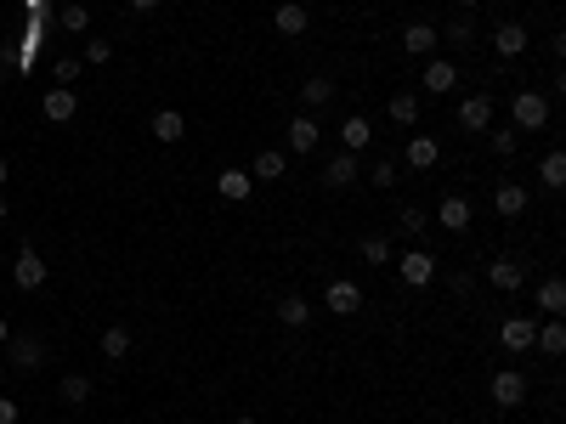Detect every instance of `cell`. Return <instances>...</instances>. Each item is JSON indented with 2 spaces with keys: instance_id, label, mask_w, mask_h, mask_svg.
Here are the masks:
<instances>
[{
  "instance_id": "1",
  "label": "cell",
  "mask_w": 566,
  "mask_h": 424,
  "mask_svg": "<svg viewBox=\"0 0 566 424\" xmlns=\"http://www.w3.org/2000/svg\"><path fill=\"white\" fill-rule=\"evenodd\" d=\"M510 131L515 136H538V131H550V97L543 91H515L510 97Z\"/></svg>"
},
{
  "instance_id": "2",
  "label": "cell",
  "mask_w": 566,
  "mask_h": 424,
  "mask_svg": "<svg viewBox=\"0 0 566 424\" xmlns=\"http://www.w3.org/2000/svg\"><path fill=\"white\" fill-rule=\"evenodd\" d=\"M527 373H521V368H498L493 373V385H487V396L498 401V408H521V401H527Z\"/></svg>"
},
{
  "instance_id": "3",
  "label": "cell",
  "mask_w": 566,
  "mask_h": 424,
  "mask_svg": "<svg viewBox=\"0 0 566 424\" xmlns=\"http://www.w3.org/2000/svg\"><path fill=\"white\" fill-rule=\"evenodd\" d=\"M396 278H403L408 289H425L436 278V254L431 249H408V254H396Z\"/></svg>"
},
{
  "instance_id": "4",
  "label": "cell",
  "mask_w": 566,
  "mask_h": 424,
  "mask_svg": "<svg viewBox=\"0 0 566 424\" xmlns=\"http://www.w3.org/2000/svg\"><path fill=\"white\" fill-rule=\"evenodd\" d=\"M419 85H425L431 97L459 91V62H448V57H425V74H419Z\"/></svg>"
},
{
  "instance_id": "5",
  "label": "cell",
  "mask_w": 566,
  "mask_h": 424,
  "mask_svg": "<svg viewBox=\"0 0 566 424\" xmlns=\"http://www.w3.org/2000/svg\"><path fill=\"white\" fill-rule=\"evenodd\" d=\"M12 283L23 289V294L46 283V261H40V254H34V244H23V249H17V261H12Z\"/></svg>"
},
{
  "instance_id": "6",
  "label": "cell",
  "mask_w": 566,
  "mask_h": 424,
  "mask_svg": "<svg viewBox=\"0 0 566 424\" xmlns=\"http://www.w3.org/2000/svg\"><path fill=\"white\" fill-rule=\"evenodd\" d=\"M459 124H465V131H487L493 124V91H470L459 102Z\"/></svg>"
},
{
  "instance_id": "7",
  "label": "cell",
  "mask_w": 566,
  "mask_h": 424,
  "mask_svg": "<svg viewBox=\"0 0 566 424\" xmlns=\"http://www.w3.org/2000/svg\"><path fill=\"white\" fill-rule=\"evenodd\" d=\"M40 114H46L51 124H69V119L79 114V97H74V85H51V91H46V102H40Z\"/></svg>"
},
{
  "instance_id": "8",
  "label": "cell",
  "mask_w": 566,
  "mask_h": 424,
  "mask_svg": "<svg viewBox=\"0 0 566 424\" xmlns=\"http://www.w3.org/2000/svg\"><path fill=\"white\" fill-rule=\"evenodd\" d=\"M289 153H318V142H323V124L311 119V114H301V119H289Z\"/></svg>"
},
{
  "instance_id": "9",
  "label": "cell",
  "mask_w": 566,
  "mask_h": 424,
  "mask_svg": "<svg viewBox=\"0 0 566 424\" xmlns=\"http://www.w3.org/2000/svg\"><path fill=\"white\" fill-rule=\"evenodd\" d=\"M6 351H12V368H17V373H34L40 363H46V346H40L34 334H17V339H6Z\"/></svg>"
},
{
  "instance_id": "10",
  "label": "cell",
  "mask_w": 566,
  "mask_h": 424,
  "mask_svg": "<svg viewBox=\"0 0 566 424\" xmlns=\"http://www.w3.org/2000/svg\"><path fill=\"white\" fill-rule=\"evenodd\" d=\"M357 176H363V164H357V153H346V147L323 164V187H334V193H340V187H351Z\"/></svg>"
},
{
  "instance_id": "11",
  "label": "cell",
  "mask_w": 566,
  "mask_h": 424,
  "mask_svg": "<svg viewBox=\"0 0 566 424\" xmlns=\"http://www.w3.org/2000/svg\"><path fill=\"white\" fill-rule=\"evenodd\" d=\"M323 306H329L334 317H351V311L363 306V289L351 283V278H334V283H329V294H323Z\"/></svg>"
},
{
  "instance_id": "12",
  "label": "cell",
  "mask_w": 566,
  "mask_h": 424,
  "mask_svg": "<svg viewBox=\"0 0 566 424\" xmlns=\"http://www.w3.org/2000/svg\"><path fill=\"white\" fill-rule=\"evenodd\" d=\"M403 46L413 57H436V51H442V34H436V23H408L403 29Z\"/></svg>"
},
{
  "instance_id": "13",
  "label": "cell",
  "mask_w": 566,
  "mask_h": 424,
  "mask_svg": "<svg viewBox=\"0 0 566 424\" xmlns=\"http://www.w3.org/2000/svg\"><path fill=\"white\" fill-rule=\"evenodd\" d=\"M487 283L498 294H515L521 283H527V266H521V261H487Z\"/></svg>"
},
{
  "instance_id": "14",
  "label": "cell",
  "mask_w": 566,
  "mask_h": 424,
  "mask_svg": "<svg viewBox=\"0 0 566 424\" xmlns=\"http://www.w3.org/2000/svg\"><path fill=\"white\" fill-rule=\"evenodd\" d=\"M533 317H505V328H498V346L505 351H533Z\"/></svg>"
},
{
  "instance_id": "15",
  "label": "cell",
  "mask_w": 566,
  "mask_h": 424,
  "mask_svg": "<svg viewBox=\"0 0 566 424\" xmlns=\"http://www.w3.org/2000/svg\"><path fill=\"white\" fill-rule=\"evenodd\" d=\"M527 40H533L527 23H498V29H493V51H498V57H521V51H527Z\"/></svg>"
},
{
  "instance_id": "16",
  "label": "cell",
  "mask_w": 566,
  "mask_h": 424,
  "mask_svg": "<svg viewBox=\"0 0 566 424\" xmlns=\"http://www.w3.org/2000/svg\"><path fill=\"white\" fill-rule=\"evenodd\" d=\"M249 187H255V176H249V170H221V176H216V193H221L227 204H244Z\"/></svg>"
},
{
  "instance_id": "17",
  "label": "cell",
  "mask_w": 566,
  "mask_h": 424,
  "mask_svg": "<svg viewBox=\"0 0 566 424\" xmlns=\"http://www.w3.org/2000/svg\"><path fill=\"white\" fill-rule=\"evenodd\" d=\"M403 164H408V170H436V164H442V147H436L431 136H413L408 153H403Z\"/></svg>"
},
{
  "instance_id": "18",
  "label": "cell",
  "mask_w": 566,
  "mask_h": 424,
  "mask_svg": "<svg viewBox=\"0 0 566 424\" xmlns=\"http://www.w3.org/2000/svg\"><path fill=\"white\" fill-rule=\"evenodd\" d=\"M148 131H153V142H181V136H187V119H181L176 108H159V114L148 119Z\"/></svg>"
},
{
  "instance_id": "19",
  "label": "cell",
  "mask_w": 566,
  "mask_h": 424,
  "mask_svg": "<svg viewBox=\"0 0 566 424\" xmlns=\"http://www.w3.org/2000/svg\"><path fill=\"white\" fill-rule=\"evenodd\" d=\"M249 176H255V181H283V176H289V159L278 153V147H261V153H255V170H249Z\"/></svg>"
},
{
  "instance_id": "20",
  "label": "cell",
  "mask_w": 566,
  "mask_h": 424,
  "mask_svg": "<svg viewBox=\"0 0 566 424\" xmlns=\"http://www.w3.org/2000/svg\"><path fill=\"white\" fill-rule=\"evenodd\" d=\"M368 142H374V124H368L363 114H351V119L340 124V147H346V153H363Z\"/></svg>"
},
{
  "instance_id": "21",
  "label": "cell",
  "mask_w": 566,
  "mask_h": 424,
  "mask_svg": "<svg viewBox=\"0 0 566 424\" xmlns=\"http://www.w3.org/2000/svg\"><path fill=\"white\" fill-rule=\"evenodd\" d=\"M278 323H283V328H306V323H311L306 294H283V300H278Z\"/></svg>"
},
{
  "instance_id": "22",
  "label": "cell",
  "mask_w": 566,
  "mask_h": 424,
  "mask_svg": "<svg viewBox=\"0 0 566 424\" xmlns=\"http://www.w3.org/2000/svg\"><path fill=\"white\" fill-rule=\"evenodd\" d=\"M357 261L363 266H391V238L385 232H368V238L357 244Z\"/></svg>"
},
{
  "instance_id": "23",
  "label": "cell",
  "mask_w": 566,
  "mask_h": 424,
  "mask_svg": "<svg viewBox=\"0 0 566 424\" xmlns=\"http://www.w3.org/2000/svg\"><path fill=\"white\" fill-rule=\"evenodd\" d=\"M538 181L550 187V193H561V187H566V153H561V147H550V153H543V164H538Z\"/></svg>"
},
{
  "instance_id": "24",
  "label": "cell",
  "mask_w": 566,
  "mask_h": 424,
  "mask_svg": "<svg viewBox=\"0 0 566 424\" xmlns=\"http://www.w3.org/2000/svg\"><path fill=\"white\" fill-rule=\"evenodd\" d=\"M436 216H442V226H448V232H465V226H470V198L448 193V198H442V209H436Z\"/></svg>"
},
{
  "instance_id": "25",
  "label": "cell",
  "mask_w": 566,
  "mask_h": 424,
  "mask_svg": "<svg viewBox=\"0 0 566 424\" xmlns=\"http://www.w3.org/2000/svg\"><path fill=\"white\" fill-rule=\"evenodd\" d=\"M538 311H543V317H561V311H566V283H561V278H543V283H538Z\"/></svg>"
},
{
  "instance_id": "26",
  "label": "cell",
  "mask_w": 566,
  "mask_h": 424,
  "mask_svg": "<svg viewBox=\"0 0 566 424\" xmlns=\"http://www.w3.org/2000/svg\"><path fill=\"white\" fill-rule=\"evenodd\" d=\"M533 346H538L543 356H561V351H566V328H561V317H550V323L533 334Z\"/></svg>"
},
{
  "instance_id": "27",
  "label": "cell",
  "mask_w": 566,
  "mask_h": 424,
  "mask_svg": "<svg viewBox=\"0 0 566 424\" xmlns=\"http://www.w3.org/2000/svg\"><path fill=\"white\" fill-rule=\"evenodd\" d=\"M493 209H498V216H521V209H527V187L505 181V187H498V193H493Z\"/></svg>"
},
{
  "instance_id": "28",
  "label": "cell",
  "mask_w": 566,
  "mask_h": 424,
  "mask_svg": "<svg viewBox=\"0 0 566 424\" xmlns=\"http://www.w3.org/2000/svg\"><path fill=\"white\" fill-rule=\"evenodd\" d=\"M278 34H306V6L301 0H283L278 6Z\"/></svg>"
},
{
  "instance_id": "29",
  "label": "cell",
  "mask_w": 566,
  "mask_h": 424,
  "mask_svg": "<svg viewBox=\"0 0 566 424\" xmlns=\"http://www.w3.org/2000/svg\"><path fill=\"white\" fill-rule=\"evenodd\" d=\"M391 124H419V97L413 91H396L391 97Z\"/></svg>"
},
{
  "instance_id": "30",
  "label": "cell",
  "mask_w": 566,
  "mask_h": 424,
  "mask_svg": "<svg viewBox=\"0 0 566 424\" xmlns=\"http://www.w3.org/2000/svg\"><path fill=\"white\" fill-rule=\"evenodd\" d=\"M301 102H306V108H329V102H334V79H306Z\"/></svg>"
},
{
  "instance_id": "31",
  "label": "cell",
  "mask_w": 566,
  "mask_h": 424,
  "mask_svg": "<svg viewBox=\"0 0 566 424\" xmlns=\"http://www.w3.org/2000/svg\"><path fill=\"white\" fill-rule=\"evenodd\" d=\"M102 356H108V363H125V356H131V334L108 328V334H102Z\"/></svg>"
},
{
  "instance_id": "32",
  "label": "cell",
  "mask_w": 566,
  "mask_h": 424,
  "mask_svg": "<svg viewBox=\"0 0 566 424\" xmlns=\"http://www.w3.org/2000/svg\"><path fill=\"white\" fill-rule=\"evenodd\" d=\"M57 396L69 401V408H79V401L91 396V379H86V373H69V379H62V385H57Z\"/></svg>"
},
{
  "instance_id": "33",
  "label": "cell",
  "mask_w": 566,
  "mask_h": 424,
  "mask_svg": "<svg viewBox=\"0 0 566 424\" xmlns=\"http://www.w3.org/2000/svg\"><path fill=\"white\" fill-rule=\"evenodd\" d=\"M57 23L69 29V34H86L91 29V12L86 6H57Z\"/></svg>"
},
{
  "instance_id": "34",
  "label": "cell",
  "mask_w": 566,
  "mask_h": 424,
  "mask_svg": "<svg viewBox=\"0 0 566 424\" xmlns=\"http://www.w3.org/2000/svg\"><path fill=\"white\" fill-rule=\"evenodd\" d=\"M436 34H442L448 46H470V40H476V23H470V17H453V23H448V29H436Z\"/></svg>"
},
{
  "instance_id": "35",
  "label": "cell",
  "mask_w": 566,
  "mask_h": 424,
  "mask_svg": "<svg viewBox=\"0 0 566 424\" xmlns=\"http://www.w3.org/2000/svg\"><path fill=\"white\" fill-rule=\"evenodd\" d=\"M396 176H403V170H396V159H380V164H368V181L380 187V193H391V187H396Z\"/></svg>"
},
{
  "instance_id": "36",
  "label": "cell",
  "mask_w": 566,
  "mask_h": 424,
  "mask_svg": "<svg viewBox=\"0 0 566 424\" xmlns=\"http://www.w3.org/2000/svg\"><path fill=\"white\" fill-rule=\"evenodd\" d=\"M515 147H521V136L510 131V124H498V131H493V153H498V159H510Z\"/></svg>"
},
{
  "instance_id": "37",
  "label": "cell",
  "mask_w": 566,
  "mask_h": 424,
  "mask_svg": "<svg viewBox=\"0 0 566 424\" xmlns=\"http://www.w3.org/2000/svg\"><path fill=\"white\" fill-rule=\"evenodd\" d=\"M425 226H431V216H425V209H413V204H408V209H403V232H408V238H419Z\"/></svg>"
},
{
  "instance_id": "38",
  "label": "cell",
  "mask_w": 566,
  "mask_h": 424,
  "mask_svg": "<svg viewBox=\"0 0 566 424\" xmlns=\"http://www.w3.org/2000/svg\"><path fill=\"white\" fill-rule=\"evenodd\" d=\"M51 74H57V85H79V62H74V57H57Z\"/></svg>"
},
{
  "instance_id": "39",
  "label": "cell",
  "mask_w": 566,
  "mask_h": 424,
  "mask_svg": "<svg viewBox=\"0 0 566 424\" xmlns=\"http://www.w3.org/2000/svg\"><path fill=\"white\" fill-rule=\"evenodd\" d=\"M108 57H114V46H108V40H91V46H86V62H91V69H102Z\"/></svg>"
},
{
  "instance_id": "40",
  "label": "cell",
  "mask_w": 566,
  "mask_h": 424,
  "mask_svg": "<svg viewBox=\"0 0 566 424\" xmlns=\"http://www.w3.org/2000/svg\"><path fill=\"white\" fill-rule=\"evenodd\" d=\"M0 424H17V401L12 396H0Z\"/></svg>"
},
{
  "instance_id": "41",
  "label": "cell",
  "mask_w": 566,
  "mask_h": 424,
  "mask_svg": "<svg viewBox=\"0 0 566 424\" xmlns=\"http://www.w3.org/2000/svg\"><path fill=\"white\" fill-rule=\"evenodd\" d=\"M6 339H12V323H6V317H0V346H6Z\"/></svg>"
},
{
  "instance_id": "42",
  "label": "cell",
  "mask_w": 566,
  "mask_h": 424,
  "mask_svg": "<svg viewBox=\"0 0 566 424\" xmlns=\"http://www.w3.org/2000/svg\"><path fill=\"white\" fill-rule=\"evenodd\" d=\"M131 6H136V12H153V6H159V0H131Z\"/></svg>"
},
{
  "instance_id": "43",
  "label": "cell",
  "mask_w": 566,
  "mask_h": 424,
  "mask_svg": "<svg viewBox=\"0 0 566 424\" xmlns=\"http://www.w3.org/2000/svg\"><path fill=\"white\" fill-rule=\"evenodd\" d=\"M459 6H465V12H476V6H487V0H459Z\"/></svg>"
},
{
  "instance_id": "44",
  "label": "cell",
  "mask_w": 566,
  "mask_h": 424,
  "mask_svg": "<svg viewBox=\"0 0 566 424\" xmlns=\"http://www.w3.org/2000/svg\"><path fill=\"white\" fill-rule=\"evenodd\" d=\"M6 176H12V164H6V159H0V187H6Z\"/></svg>"
},
{
  "instance_id": "45",
  "label": "cell",
  "mask_w": 566,
  "mask_h": 424,
  "mask_svg": "<svg viewBox=\"0 0 566 424\" xmlns=\"http://www.w3.org/2000/svg\"><path fill=\"white\" fill-rule=\"evenodd\" d=\"M6 216H12V204H6V198H0V221H6Z\"/></svg>"
},
{
  "instance_id": "46",
  "label": "cell",
  "mask_w": 566,
  "mask_h": 424,
  "mask_svg": "<svg viewBox=\"0 0 566 424\" xmlns=\"http://www.w3.org/2000/svg\"><path fill=\"white\" fill-rule=\"evenodd\" d=\"M233 424H261V419H249V413H244V419H233Z\"/></svg>"
},
{
  "instance_id": "47",
  "label": "cell",
  "mask_w": 566,
  "mask_h": 424,
  "mask_svg": "<svg viewBox=\"0 0 566 424\" xmlns=\"http://www.w3.org/2000/svg\"><path fill=\"white\" fill-rule=\"evenodd\" d=\"M272 6H283V0H272Z\"/></svg>"
}]
</instances>
